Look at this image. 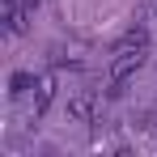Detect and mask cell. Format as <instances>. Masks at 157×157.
Segmentation results:
<instances>
[{
    "instance_id": "1",
    "label": "cell",
    "mask_w": 157,
    "mask_h": 157,
    "mask_svg": "<svg viewBox=\"0 0 157 157\" xmlns=\"http://www.w3.org/2000/svg\"><path fill=\"white\" fill-rule=\"evenodd\" d=\"M140 64H144V47H119L110 59V85H123L132 72H140Z\"/></svg>"
},
{
    "instance_id": "2",
    "label": "cell",
    "mask_w": 157,
    "mask_h": 157,
    "mask_svg": "<svg viewBox=\"0 0 157 157\" xmlns=\"http://www.w3.org/2000/svg\"><path fill=\"white\" fill-rule=\"evenodd\" d=\"M51 98H55V77H51V72H43L38 85H34V115H43V110L51 106Z\"/></svg>"
},
{
    "instance_id": "3",
    "label": "cell",
    "mask_w": 157,
    "mask_h": 157,
    "mask_svg": "<svg viewBox=\"0 0 157 157\" xmlns=\"http://www.w3.org/2000/svg\"><path fill=\"white\" fill-rule=\"evenodd\" d=\"M68 115H72V119H81V123H89V119H94V98H89V94H81V98H72V106H68Z\"/></svg>"
},
{
    "instance_id": "4",
    "label": "cell",
    "mask_w": 157,
    "mask_h": 157,
    "mask_svg": "<svg viewBox=\"0 0 157 157\" xmlns=\"http://www.w3.org/2000/svg\"><path fill=\"white\" fill-rule=\"evenodd\" d=\"M34 85H38L34 72H13V77H9V94H13V98H21V94H30Z\"/></svg>"
},
{
    "instance_id": "5",
    "label": "cell",
    "mask_w": 157,
    "mask_h": 157,
    "mask_svg": "<svg viewBox=\"0 0 157 157\" xmlns=\"http://www.w3.org/2000/svg\"><path fill=\"white\" fill-rule=\"evenodd\" d=\"M119 47H149V30H144V26H132L128 34H123Z\"/></svg>"
},
{
    "instance_id": "6",
    "label": "cell",
    "mask_w": 157,
    "mask_h": 157,
    "mask_svg": "<svg viewBox=\"0 0 157 157\" xmlns=\"http://www.w3.org/2000/svg\"><path fill=\"white\" fill-rule=\"evenodd\" d=\"M21 4H26V9H30V13H34V9H38V4H43V0H21Z\"/></svg>"
},
{
    "instance_id": "7",
    "label": "cell",
    "mask_w": 157,
    "mask_h": 157,
    "mask_svg": "<svg viewBox=\"0 0 157 157\" xmlns=\"http://www.w3.org/2000/svg\"><path fill=\"white\" fill-rule=\"evenodd\" d=\"M144 4H149V9H153V17H157V0H144Z\"/></svg>"
}]
</instances>
